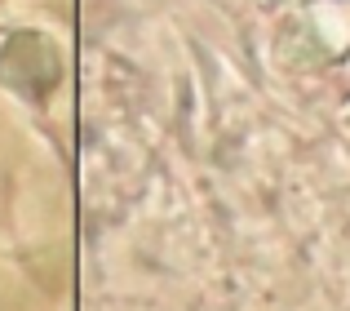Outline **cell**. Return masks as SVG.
<instances>
[{
    "label": "cell",
    "instance_id": "6da1fadb",
    "mask_svg": "<svg viewBox=\"0 0 350 311\" xmlns=\"http://www.w3.org/2000/svg\"><path fill=\"white\" fill-rule=\"evenodd\" d=\"M346 125H350V107H346Z\"/></svg>",
    "mask_w": 350,
    "mask_h": 311
}]
</instances>
